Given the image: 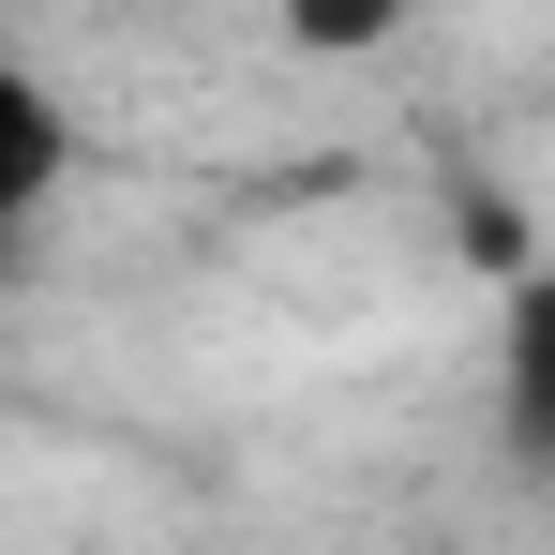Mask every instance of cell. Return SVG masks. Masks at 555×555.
I'll use <instances>...</instances> for the list:
<instances>
[{
	"instance_id": "obj_2",
	"label": "cell",
	"mask_w": 555,
	"mask_h": 555,
	"mask_svg": "<svg viewBox=\"0 0 555 555\" xmlns=\"http://www.w3.org/2000/svg\"><path fill=\"white\" fill-rule=\"evenodd\" d=\"M495 451L555 480V271H511L495 300Z\"/></svg>"
},
{
	"instance_id": "obj_3",
	"label": "cell",
	"mask_w": 555,
	"mask_h": 555,
	"mask_svg": "<svg viewBox=\"0 0 555 555\" xmlns=\"http://www.w3.org/2000/svg\"><path fill=\"white\" fill-rule=\"evenodd\" d=\"M285 15V46L300 61H375V46H405V15L421 0H271Z\"/></svg>"
},
{
	"instance_id": "obj_1",
	"label": "cell",
	"mask_w": 555,
	"mask_h": 555,
	"mask_svg": "<svg viewBox=\"0 0 555 555\" xmlns=\"http://www.w3.org/2000/svg\"><path fill=\"white\" fill-rule=\"evenodd\" d=\"M61 181H76V105L0 46V271L30 256V225L61 210Z\"/></svg>"
}]
</instances>
